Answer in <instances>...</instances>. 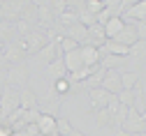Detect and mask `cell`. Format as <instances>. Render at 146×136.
I'll use <instances>...</instances> for the list:
<instances>
[{
    "mask_svg": "<svg viewBox=\"0 0 146 136\" xmlns=\"http://www.w3.org/2000/svg\"><path fill=\"white\" fill-rule=\"evenodd\" d=\"M102 28H104V35H107V39H114V37H116V35H118V32L125 28V21H123V18L116 14V16H111V18H109V21H107Z\"/></svg>",
    "mask_w": 146,
    "mask_h": 136,
    "instance_id": "obj_17",
    "label": "cell"
},
{
    "mask_svg": "<svg viewBox=\"0 0 146 136\" xmlns=\"http://www.w3.org/2000/svg\"><path fill=\"white\" fill-rule=\"evenodd\" d=\"M37 129L42 136H51L56 134V115H49V113H42L40 120H37Z\"/></svg>",
    "mask_w": 146,
    "mask_h": 136,
    "instance_id": "obj_16",
    "label": "cell"
},
{
    "mask_svg": "<svg viewBox=\"0 0 146 136\" xmlns=\"http://www.w3.org/2000/svg\"><path fill=\"white\" fill-rule=\"evenodd\" d=\"M116 99H118L121 106L132 108V104H135V92H132V90H121V92L116 95Z\"/></svg>",
    "mask_w": 146,
    "mask_h": 136,
    "instance_id": "obj_24",
    "label": "cell"
},
{
    "mask_svg": "<svg viewBox=\"0 0 146 136\" xmlns=\"http://www.w3.org/2000/svg\"><path fill=\"white\" fill-rule=\"evenodd\" d=\"M63 62H65L67 74H74V72H79V69L84 67V60H81V53H79V49H77V51H70V53H65V55H63Z\"/></svg>",
    "mask_w": 146,
    "mask_h": 136,
    "instance_id": "obj_15",
    "label": "cell"
},
{
    "mask_svg": "<svg viewBox=\"0 0 146 136\" xmlns=\"http://www.w3.org/2000/svg\"><path fill=\"white\" fill-rule=\"evenodd\" d=\"M14 37H16V26L7 23V21H0V42L9 44V42H14Z\"/></svg>",
    "mask_w": 146,
    "mask_h": 136,
    "instance_id": "obj_18",
    "label": "cell"
},
{
    "mask_svg": "<svg viewBox=\"0 0 146 136\" xmlns=\"http://www.w3.org/2000/svg\"><path fill=\"white\" fill-rule=\"evenodd\" d=\"M88 99H90V104H93L95 111H102V108L109 106V102L114 99V95H109V92L102 90V88H90V90H88Z\"/></svg>",
    "mask_w": 146,
    "mask_h": 136,
    "instance_id": "obj_8",
    "label": "cell"
},
{
    "mask_svg": "<svg viewBox=\"0 0 146 136\" xmlns=\"http://www.w3.org/2000/svg\"><path fill=\"white\" fill-rule=\"evenodd\" d=\"M104 7H107V3H102V0H88V3H84V9H86V12H90L93 16H98Z\"/></svg>",
    "mask_w": 146,
    "mask_h": 136,
    "instance_id": "obj_26",
    "label": "cell"
},
{
    "mask_svg": "<svg viewBox=\"0 0 146 136\" xmlns=\"http://www.w3.org/2000/svg\"><path fill=\"white\" fill-rule=\"evenodd\" d=\"M58 26H63V28H70V26H74V23H79V16L74 14V12H63V14H58Z\"/></svg>",
    "mask_w": 146,
    "mask_h": 136,
    "instance_id": "obj_23",
    "label": "cell"
},
{
    "mask_svg": "<svg viewBox=\"0 0 146 136\" xmlns=\"http://www.w3.org/2000/svg\"><path fill=\"white\" fill-rule=\"evenodd\" d=\"M100 88H102V90H107L109 95H118V92L123 90V85H121V69L104 72V79H102Z\"/></svg>",
    "mask_w": 146,
    "mask_h": 136,
    "instance_id": "obj_7",
    "label": "cell"
},
{
    "mask_svg": "<svg viewBox=\"0 0 146 136\" xmlns=\"http://www.w3.org/2000/svg\"><path fill=\"white\" fill-rule=\"evenodd\" d=\"M123 131H127L130 136H135V134H141V131H146V122L141 120V115L135 111V108H127V118H125V122H123V127H121Z\"/></svg>",
    "mask_w": 146,
    "mask_h": 136,
    "instance_id": "obj_4",
    "label": "cell"
},
{
    "mask_svg": "<svg viewBox=\"0 0 146 136\" xmlns=\"http://www.w3.org/2000/svg\"><path fill=\"white\" fill-rule=\"evenodd\" d=\"M3 72H5V69H3ZM3 72H0V74H3Z\"/></svg>",
    "mask_w": 146,
    "mask_h": 136,
    "instance_id": "obj_38",
    "label": "cell"
},
{
    "mask_svg": "<svg viewBox=\"0 0 146 136\" xmlns=\"http://www.w3.org/2000/svg\"><path fill=\"white\" fill-rule=\"evenodd\" d=\"M58 39H60V35H56V37H53V39L37 53V60H42V62H53V60H56V58H60L58 53H60V46H58Z\"/></svg>",
    "mask_w": 146,
    "mask_h": 136,
    "instance_id": "obj_9",
    "label": "cell"
},
{
    "mask_svg": "<svg viewBox=\"0 0 146 136\" xmlns=\"http://www.w3.org/2000/svg\"><path fill=\"white\" fill-rule=\"evenodd\" d=\"M51 90L56 92L58 97H63V95H70V92H72V85H70L67 79H58V81H53V83H51Z\"/></svg>",
    "mask_w": 146,
    "mask_h": 136,
    "instance_id": "obj_22",
    "label": "cell"
},
{
    "mask_svg": "<svg viewBox=\"0 0 146 136\" xmlns=\"http://www.w3.org/2000/svg\"><path fill=\"white\" fill-rule=\"evenodd\" d=\"M79 53H81L84 67H98V65H100V60H102V53H100V49H95V46H88V44L79 46Z\"/></svg>",
    "mask_w": 146,
    "mask_h": 136,
    "instance_id": "obj_10",
    "label": "cell"
},
{
    "mask_svg": "<svg viewBox=\"0 0 146 136\" xmlns=\"http://www.w3.org/2000/svg\"><path fill=\"white\" fill-rule=\"evenodd\" d=\"M127 60H132V62H141V60H146V42H137V44H132L130 46V55H127Z\"/></svg>",
    "mask_w": 146,
    "mask_h": 136,
    "instance_id": "obj_19",
    "label": "cell"
},
{
    "mask_svg": "<svg viewBox=\"0 0 146 136\" xmlns=\"http://www.w3.org/2000/svg\"><path fill=\"white\" fill-rule=\"evenodd\" d=\"M23 51L16 46V42H9V44H5V49H3V55H0V65H21L23 62Z\"/></svg>",
    "mask_w": 146,
    "mask_h": 136,
    "instance_id": "obj_5",
    "label": "cell"
},
{
    "mask_svg": "<svg viewBox=\"0 0 146 136\" xmlns=\"http://www.w3.org/2000/svg\"><path fill=\"white\" fill-rule=\"evenodd\" d=\"M28 67L21 62V65H14V67H9V69H5V74H3V79H5V85L7 88H14V90H23V88H28L26 83H28Z\"/></svg>",
    "mask_w": 146,
    "mask_h": 136,
    "instance_id": "obj_2",
    "label": "cell"
},
{
    "mask_svg": "<svg viewBox=\"0 0 146 136\" xmlns=\"http://www.w3.org/2000/svg\"><path fill=\"white\" fill-rule=\"evenodd\" d=\"M141 120H144V122H146V108H144V111H141Z\"/></svg>",
    "mask_w": 146,
    "mask_h": 136,
    "instance_id": "obj_34",
    "label": "cell"
},
{
    "mask_svg": "<svg viewBox=\"0 0 146 136\" xmlns=\"http://www.w3.org/2000/svg\"><path fill=\"white\" fill-rule=\"evenodd\" d=\"M3 49H5V44H3V42H0V55H3Z\"/></svg>",
    "mask_w": 146,
    "mask_h": 136,
    "instance_id": "obj_35",
    "label": "cell"
},
{
    "mask_svg": "<svg viewBox=\"0 0 146 136\" xmlns=\"http://www.w3.org/2000/svg\"><path fill=\"white\" fill-rule=\"evenodd\" d=\"M3 88H5V79H3V74H0V95H3Z\"/></svg>",
    "mask_w": 146,
    "mask_h": 136,
    "instance_id": "obj_33",
    "label": "cell"
},
{
    "mask_svg": "<svg viewBox=\"0 0 146 136\" xmlns=\"http://www.w3.org/2000/svg\"><path fill=\"white\" fill-rule=\"evenodd\" d=\"M12 136H28L26 129H19V131H12Z\"/></svg>",
    "mask_w": 146,
    "mask_h": 136,
    "instance_id": "obj_31",
    "label": "cell"
},
{
    "mask_svg": "<svg viewBox=\"0 0 146 136\" xmlns=\"http://www.w3.org/2000/svg\"><path fill=\"white\" fill-rule=\"evenodd\" d=\"M14 42H16V46L23 51V55H37V53H40L51 39L44 35V30L35 28L33 32H28L26 37H19V39H14Z\"/></svg>",
    "mask_w": 146,
    "mask_h": 136,
    "instance_id": "obj_1",
    "label": "cell"
},
{
    "mask_svg": "<svg viewBox=\"0 0 146 136\" xmlns=\"http://www.w3.org/2000/svg\"><path fill=\"white\" fill-rule=\"evenodd\" d=\"M135 136H146V131H141V134H135Z\"/></svg>",
    "mask_w": 146,
    "mask_h": 136,
    "instance_id": "obj_36",
    "label": "cell"
},
{
    "mask_svg": "<svg viewBox=\"0 0 146 136\" xmlns=\"http://www.w3.org/2000/svg\"><path fill=\"white\" fill-rule=\"evenodd\" d=\"M111 42H118V44H123V46H132V44H137L139 39H137V32H135L132 23H125V28L114 37Z\"/></svg>",
    "mask_w": 146,
    "mask_h": 136,
    "instance_id": "obj_14",
    "label": "cell"
},
{
    "mask_svg": "<svg viewBox=\"0 0 146 136\" xmlns=\"http://www.w3.org/2000/svg\"><path fill=\"white\" fill-rule=\"evenodd\" d=\"M51 136H58V134H51Z\"/></svg>",
    "mask_w": 146,
    "mask_h": 136,
    "instance_id": "obj_37",
    "label": "cell"
},
{
    "mask_svg": "<svg viewBox=\"0 0 146 136\" xmlns=\"http://www.w3.org/2000/svg\"><path fill=\"white\" fill-rule=\"evenodd\" d=\"M114 136H130V134L123 131V129H114Z\"/></svg>",
    "mask_w": 146,
    "mask_h": 136,
    "instance_id": "obj_30",
    "label": "cell"
},
{
    "mask_svg": "<svg viewBox=\"0 0 146 136\" xmlns=\"http://www.w3.org/2000/svg\"><path fill=\"white\" fill-rule=\"evenodd\" d=\"M132 28L137 32V39L146 42V21H132Z\"/></svg>",
    "mask_w": 146,
    "mask_h": 136,
    "instance_id": "obj_28",
    "label": "cell"
},
{
    "mask_svg": "<svg viewBox=\"0 0 146 136\" xmlns=\"http://www.w3.org/2000/svg\"><path fill=\"white\" fill-rule=\"evenodd\" d=\"M0 136H12V127L9 125H0Z\"/></svg>",
    "mask_w": 146,
    "mask_h": 136,
    "instance_id": "obj_29",
    "label": "cell"
},
{
    "mask_svg": "<svg viewBox=\"0 0 146 136\" xmlns=\"http://www.w3.org/2000/svg\"><path fill=\"white\" fill-rule=\"evenodd\" d=\"M137 81H139V74L137 72H121V85L123 90H135L137 88Z\"/></svg>",
    "mask_w": 146,
    "mask_h": 136,
    "instance_id": "obj_21",
    "label": "cell"
},
{
    "mask_svg": "<svg viewBox=\"0 0 146 136\" xmlns=\"http://www.w3.org/2000/svg\"><path fill=\"white\" fill-rule=\"evenodd\" d=\"M46 76H49L51 83L58 81V79H67V69H65V62H63V55L46 65Z\"/></svg>",
    "mask_w": 146,
    "mask_h": 136,
    "instance_id": "obj_11",
    "label": "cell"
},
{
    "mask_svg": "<svg viewBox=\"0 0 146 136\" xmlns=\"http://www.w3.org/2000/svg\"><path fill=\"white\" fill-rule=\"evenodd\" d=\"M95 125H98L100 129H114L111 113H109L107 108H102V111H95Z\"/></svg>",
    "mask_w": 146,
    "mask_h": 136,
    "instance_id": "obj_20",
    "label": "cell"
},
{
    "mask_svg": "<svg viewBox=\"0 0 146 136\" xmlns=\"http://www.w3.org/2000/svg\"><path fill=\"white\" fill-rule=\"evenodd\" d=\"M19 99H21V108L23 111H40V99L30 88L19 90Z\"/></svg>",
    "mask_w": 146,
    "mask_h": 136,
    "instance_id": "obj_12",
    "label": "cell"
},
{
    "mask_svg": "<svg viewBox=\"0 0 146 136\" xmlns=\"http://www.w3.org/2000/svg\"><path fill=\"white\" fill-rule=\"evenodd\" d=\"M21 106V99H19V90L14 88H3V95H0V113L5 115V120L9 118V115Z\"/></svg>",
    "mask_w": 146,
    "mask_h": 136,
    "instance_id": "obj_3",
    "label": "cell"
},
{
    "mask_svg": "<svg viewBox=\"0 0 146 136\" xmlns=\"http://www.w3.org/2000/svg\"><path fill=\"white\" fill-rule=\"evenodd\" d=\"M121 18L125 23H132V21H146V0H141V3H130L125 7V12L121 14Z\"/></svg>",
    "mask_w": 146,
    "mask_h": 136,
    "instance_id": "obj_6",
    "label": "cell"
},
{
    "mask_svg": "<svg viewBox=\"0 0 146 136\" xmlns=\"http://www.w3.org/2000/svg\"><path fill=\"white\" fill-rule=\"evenodd\" d=\"M58 46H60V53H63V55L79 49V44H77L74 39H67V37H63V35H60V39H58Z\"/></svg>",
    "mask_w": 146,
    "mask_h": 136,
    "instance_id": "obj_27",
    "label": "cell"
},
{
    "mask_svg": "<svg viewBox=\"0 0 146 136\" xmlns=\"http://www.w3.org/2000/svg\"><path fill=\"white\" fill-rule=\"evenodd\" d=\"M104 42H107V35H104V28L102 26H90L88 28V37H86V44L88 46H95V49H100V46H104Z\"/></svg>",
    "mask_w": 146,
    "mask_h": 136,
    "instance_id": "obj_13",
    "label": "cell"
},
{
    "mask_svg": "<svg viewBox=\"0 0 146 136\" xmlns=\"http://www.w3.org/2000/svg\"><path fill=\"white\" fill-rule=\"evenodd\" d=\"M72 129H74V127L70 125V120H65V118H56V134H58V136H70Z\"/></svg>",
    "mask_w": 146,
    "mask_h": 136,
    "instance_id": "obj_25",
    "label": "cell"
},
{
    "mask_svg": "<svg viewBox=\"0 0 146 136\" xmlns=\"http://www.w3.org/2000/svg\"><path fill=\"white\" fill-rule=\"evenodd\" d=\"M70 136H86V134H84V131H79V129H72V134H70Z\"/></svg>",
    "mask_w": 146,
    "mask_h": 136,
    "instance_id": "obj_32",
    "label": "cell"
}]
</instances>
